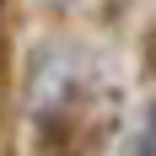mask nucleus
<instances>
[{
	"mask_svg": "<svg viewBox=\"0 0 156 156\" xmlns=\"http://www.w3.org/2000/svg\"><path fill=\"white\" fill-rule=\"evenodd\" d=\"M145 156H156V124H151V135H145Z\"/></svg>",
	"mask_w": 156,
	"mask_h": 156,
	"instance_id": "obj_1",
	"label": "nucleus"
},
{
	"mask_svg": "<svg viewBox=\"0 0 156 156\" xmlns=\"http://www.w3.org/2000/svg\"><path fill=\"white\" fill-rule=\"evenodd\" d=\"M54 5H70V0H54Z\"/></svg>",
	"mask_w": 156,
	"mask_h": 156,
	"instance_id": "obj_2",
	"label": "nucleus"
}]
</instances>
